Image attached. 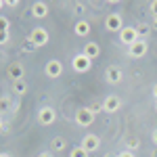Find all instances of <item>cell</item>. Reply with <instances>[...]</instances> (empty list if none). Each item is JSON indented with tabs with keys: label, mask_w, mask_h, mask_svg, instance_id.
<instances>
[{
	"label": "cell",
	"mask_w": 157,
	"mask_h": 157,
	"mask_svg": "<svg viewBox=\"0 0 157 157\" xmlns=\"http://www.w3.org/2000/svg\"><path fill=\"white\" fill-rule=\"evenodd\" d=\"M29 44L34 46V48H42V46H46L48 44V40H50V36H48V32H46V27H34L32 32H29Z\"/></svg>",
	"instance_id": "1"
},
{
	"label": "cell",
	"mask_w": 157,
	"mask_h": 157,
	"mask_svg": "<svg viewBox=\"0 0 157 157\" xmlns=\"http://www.w3.org/2000/svg\"><path fill=\"white\" fill-rule=\"evenodd\" d=\"M94 117H97V113L90 107H80L75 111V124H78L80 128H90V126L94 124Z\"/></svg>",
	"instance_id": "2"
},
{
	"label": "cell",
	"mask_w": 157,
	"mask_h": 157,
	"mask_svg": "<svg viewBox=\"0 0 157 157\" xmlns=\"http://www.w3.org/2000/svg\"><path fill=\"white\" fill-rule=\"evenodd\" d=\"M71 67H73V71H78V73H86V71H90L92 61L88 59L84 52H78V55H73V59H71Z\"/></svg>",
	"instance_id": "3"
},
{
	"label": "cell",
	"mask_w": 157,
	"mask_h": 157,
	"mask_svg": "<svg viewBox=\"0 0 157 157\" xmlns=\"http://www.w3.org/2000/svg\"><path fill=\"white\" fill-rule=\"evenodd\" d=\"M44 73H46L48 80H59L61 75H63V63H61L59 59L46 61V65H44Z\"/></svg>",
	"instance_id": "4"
},
{
	"label": "cell",
	"mask_w": 157,
	"mask_h": 157,
	"mask_svg": "<svg viewBox=\"0 0 157 157\" xmlns=\"http://www.w3.org/2000/svg\"><path fill=\"white\" fill-rule=\"evenodd\" d=\"M105 29L107 32H117V34L124 29V19H121L120 13H109L105 17Z\"/></svg>",
	"instance_id": "5"
},
{
	"label": "cell",
	"mask_w": 157,
	"mask_h": 157,
	"mask_svg": "<svg viewBox=\"0 0 157 157\" xmlns=\"http://www.w3.org/2000/svg\"><path fill=\"white\" fill-rule=\"evenodd\" d=\"M101 107H103L105 113H117L121 109V98L117 97V94H107V97L103 98Z\"/></svg>",
	"instance_id": "6"
},
{
	"label": "cell",
	"mask_w": 157,
	"mask_h": 157,
	"mask_svg": "<svg viewBox=\"0 0 157 157\" xmlns=\"http://www.w3.org/2000/svg\"><path fill=\"white\" fill-rule=\"evenodd\" d=\"M80 147L84 149L86 153H97L98 149H101V138H98L97 134H86L84 138H82V143Z\"/></svg>",
	"instance_id": "7"
},
{
	"label": "cell",
	"mask_w": 157,
	"mask_h": 157,
	"mask_svg": "<svg viewBox=\"0 0 157 157\" xmlns=\"http://www.w3.org/2000/svg\"><path fill=\"white\" fill-rule=\"evenodd\" d=\"M57 120V111L52 107H42L38 111V124L40 126H52Z\"/></svg>",
	"instance_id": "8"
},
{
	"label": "cell",
	"mask_w": 157,
	"mask_h": 157,
	"mask_svg": "<svg viewBox=\"0 0 157 157\" xmlns=\"http://www.w3.org/2000/svg\"><path fill=\"white\" fill-rule=\"evenodd\" d=\"M136 40H140V38H138V32H136V27H124V29L120 32V42H121V44H126L128 48L132 46Z\"/></svg>",
	"instance_id": "9"
},
{
	"label": "cell",
	"mask_w": 157,
	"mask_h": 157,
	"mask_svg": "<svg viewBox=\"0 0 157 157\" xmlns=\"http://www.w3.org/2000/svg\"><path fill=\"white\" fill-rule=\"evenodd\" d=\"M147 50H149V44H147V40H136L132 46L128 48V55L132 57V59H143L147 55Z\"/></svg>",
	"instance_id": "10"
},
{
	"label": "cell",
	"mask_w": 157,
	"mask_h": 157,
	"mask_svg": "<svg viewBox=\"0 0 157 157\" xmlns=\"http://www.w3.org/2000/svg\"><path fill=\"white\" fill-rule=\"evenodd\" d=\"M105 80H107L109 84H120L121 80H124V73L117 65H109L107 69H105Z\"/></svg>",
	"instance_id": "11"
},
{
	"label": "cell",
	"mask_w": 157,
	"mask_h": 157,
	"mask_svg": "<svg viewBox=\"0 0 157 157\" xmlns=\"http://www.w3.org/2000/svg\"><path fill=\"white\" fill-rule=\"evenodd\" d=\"M29 13H32V17H34V19H44V17L48 15V4L38 0V2L32 4V11H29Z\"/></svg>",
	"instance_id": "12"
},
{
	"label": "cell",
	"mask_w": 157,
	"mask_h": 157,
	"mask_svg": "<svg viewBox=\"0 0 157 157\" xmlns=\"http://www.w3.org/2000/svg\"><path fill=\"white\" fill-rule=\"evenodd\" d=\"M82 52H84L90 61H94V59H98V55H101V46H98L97 42H86Z\"/></svg>",
	"instance_id": "13"
},
{
	"label": "cell",
	"mask_w": 157,
	"mask_h": 157,
	"mask_svg": "<svg viewBox=\"0 0 157 157\" xmlns=\"http://www.w3.org/2000/svg\"><path fill=\"white\" fill-rule=\"evenodd\" d=\"M6 73H9V78H11L13 82H17V80H23V65L21 63H11L9 65V69H6Z\"/></svg>",
	"instance_id": "14"
},
{
	"label": "cell",
	"mask_w": 157,
	"mask_h": 157,
	"mask_svg": "<svg viewBox=\"0 0 157 157\" xmlns=\"http://www.w3.org/2000/svg\"><path fill=\"white\" fill-rule=\"evenodd\" d=\"M73 32H75V36H80V38H86L88 34H90V23L88 21H78V23L73 25Z\"/></svg>",
	"instance_id": "15"
},
{
	"label": "cell",
	"mask_w": 157,
	"mask_h": 157,
	"mask_svg": "<svg viewBox=\"0 0 157 157\" xmlns=\"http://www.w3.org/2000/svg\"><path fill=\"white\" fill-rule=\"evenodd\" d=\"M65 147H67V140H65L63 136H55V138L50 140V151H52V153H61V151H65Z\"/></svg>",
	"instance_id": "16"
},
{
	"label": "cell",
	"mask_w": 157,
	"mask_h": 157,
	"mask_svg": "<svg viewBox=\"0 0 157 157\" xmlns=\"http://www.w3.org/2000/svg\"><path fill=\"white\" fill-rule=\"evenodd\" d=\"M11 109H13V98L6 97V94H2V97H0V115L11 113Z\"/></svg>",
	"instance_id": "17"
},
{
	"label": "cell",
	"mask_w": 157,
	"mask_h": 157,
	"mask_svg": "<svg viewBox=\"0 0 157 157\" xmlns=\"http://www.w3.org/2000/svg\"><path fill=\"white\" fill-rule=\"evenodd\" d=\"M13 92H15L17 97H23L25 92H27V82H25V80H17V82H13Z\"/></svg>",
	"instance_id": "18"
},
{
	"label": "cell",
	"mask_w": 157,
	"mask_h": 157,
	"mask_svg": "<svg viewBox=\"0 0 157 157\" xmlns=\"http://www.w3.org/2000/svg\"><path fill=\"white\" fill-rule=\"evenodd\" d=\"M136 32H138V38L140 40H145V36H149V32H151V27L147 23H140V25H136Z\"/></svg>",
	"instance_id": "19"
},
{
	"label": "cell",
	"mask_w": 157,
	"mask_h": 157,
	"mask_svg": "<svg viewBox=\"0 0 157 157\" xmlns=\"http://www.w3.org/2000/svg\"><path fill=\"white\" fill-rule=\"evenodd\" d=\"M69 157H90V153H86L82 147H73L71 153H69Z\"/></svg>",
	"instance_id": "20"
},
{
	"label": "cell",
	"mask_w": 157,
	"mask_h": 157,
	"mask_svg": "<svg viewBox=\"0 0 157 157\" xmlns=\"http://www.w3.org/2000/svg\"><path fill=\"white\" fill-rule=\"evenodd\" d=\"M9 27H11V21L4 15H0V32H9Z\"/></svg>",
	"instance_id": "21"
},
{
	"label": "cell",
	"mask_w": 157,
	"mask_h": 157,
	"mask_svg": "<svg viewBox=\"0 0 157 157\" xmlns=\"http://www.w3.org/2000/svg\"><path fill=\"white\" fill-rule=\"evenodd\" d=\"M149 11H151V15H153V17H157V0H153V2L149 4Z\"/></svg>",
	"instance_id": "22"
},
{
	"label": "cell",
	"mask_w": 157,
	"mask_h": 157,
	"mask_svg": "<svg viewBox=\"0 0 157 157\" xmlns=\"http://www.w3.org/2000/svg\"><path fill=\"white\" fill-rule=\"evenodd\" d=\"M9 42V32H0V46Z\"/></svg>",
	"instance_id": "23"
},
{
	"label": "cell",
	"mask_w": 157,
	"mask_h": 157,
	"mask_svg": "<svg viewBox=\"0 0 157 157\" xmlns=\"http://www.w3.org/2000/svg\"><path fill=\"white\" fill-rule=\"evenodd\" d=\"M128 147H130V149H138V138H132V140H128Z\"/></svg>",
	"instance_id": "24"
},
{
	"label": "cell",
	"mask_w": 157,
	"mask_h": 157,
	"mask_svg": "<svg viewBox=\"0 0 157 157\" xmlns=\"http://www.w3.org/2000/svg\"><path fill=\"white\" fill-rule=\"evenodd\" d=\"M115 157H134V153L132 151H121V153H117Z\"/></svg>",
	"instance_id": "25"
},
{
	"label": "cell",
	"mask_w": 157,
	"mask_h": 157,
	"mask_svg": "<svg viewBox=\"0 0 157 157\" xmlns=\"http://www.w3.org/2000/svg\"><path fill=\"white\" fill-rule=\"evenodd\" d=\"M38 157H55V155H52V151H42V153H38Z\"/></svg>",
	"instance_id": "26"
},
{
	"label": "cell",
	"mask_w": 157,
	"mask_h": 157,
	"mask_svg": "<svg viewBox=\"0 0 157 157\" xmlns=\"http://www.w3.org/2000/svg\"><path fill=\"white\" fill-rule=\"evenodd\" d=\"M151 140H153V145L157 147V128L153 130V134H151Z\"/></svg>",
	"instance_id": "27"
},
{
	"label": "cell",
	"mask_w": 157,
	"mask_h": 157,
	"mask_svg": "<svg viewBox=\"0 0 157 157\" xmlns=\"http://www.w3.org/2000/svg\"><path fill=\"white\" fill-rule=\"evenodd\" d=\"M151 92H153V97H155V101H157V84H153V90H151Z\"/></svg>",
	"instance_id": "28"
},
{
	"label": "cell",
	"mask_w": 157,
	"mask_h": 157,
	"mask_svg": "<svg viewBox=\"0 0 157 157\" xmlns=\"http://www.w3.org/2000/svg\"><path fill=\"white\" fill-rule=\"evenodd\" d=\"M4 130V121H2V115H0V132Z\"/></svg>",
	"instance_id": "29"
},
{
	"label": "cell",
	"mask_w": 157,
	"mask_h": 157,
	"mask_svg": "<svg viewBox=\"0 0 157 157\" xmlns=\"http://www.w3.org/2000/svg\"><path fill=\"white\" fill-rule=\"evenodd\" d=\"M153 27L157 29V17H153Z\"/></svg>",
	"instance_id": "30"
},
{
	"label": "cell",
	"mask_w": 157,
	"mask_h": 157,
	"mask_svg": "<svg viewBox=\"0 0 157 157\" xmlns=\"http://www.w3.org/2000/svg\"><path fill=\"white\" fill-rule=\"evenodd\" d=\"M151 157H157V147L153 149V153H151Z\"/></svg>",
	"instance_id": "31"
},
{
	"label": "cell",
	"mask_w": 157,
	"mask_h": 157,
	"mask_svg": "<svg viewBox=\"0 0 157 157\" xmlns=\"http://www.w3.org/2000/svg\"><path fill=\"white\" fill-rule=\"evenodd\" d=\"M0 157H11V155L9 153H0Z\"/></svg>",
	"instance_id": "32"
},
{
	"label": "cell",
	"mask_w": 157,
	"mask_h": 157,
	"mask_svg": "<svg viewBox=\"0 0 157 157\" xmlns=\"http://www.w3.org/2000/svg\"><path fill=\"white\" fill-rule=\"evenodd\" d=\"M103 157H113V153H107V155H103Z\"/></svg>",
	"instance_id": "33"
},
{
	"label": "cell",
	"mask_w": 157,
	"mask_h": 157,
	"mask_svg": "<svg viewBox=\"0 0 157 157\" xmlns=\"http://www.w3.org/2000/svg\"><path fill=\"white\" fill-rule=\"evenodd\" d=\"M2 6H4V2H2V0H0V9H2Z\"/></svg>",
	"instance_id": "34"
},
{
	"label": "cell",
	"mask_w": 157,
	"mask_h": 157,
	"mask_svg": "<svg viewBox=\"0 0 157 157\" xmlns=\"http://www.w3.org/2000/svg\"><path fill=\"white\" fill-rule=\"evenodd\" d=\"M155 111H157V101H155Z\"/></svg>",
	"instance_id": "35"
}]
</instances>
